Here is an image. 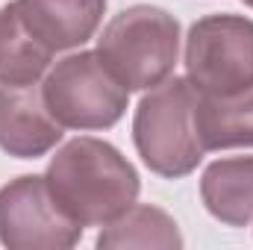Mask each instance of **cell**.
Listing matches in <instances>:
<instances>
[{
  "mask_svg": "<svg viewBox=\"0 0 253 250\" xmlns=\"http://www.w3.org/2000/svg\"><path fill=\"white\" fill-rule=\"evenodd\" d=\"M53 50L42 44L24 24L15 0L0 6V85H33L53 62Z\"/></svg>",
  "mask_w": 253,
  "mask_h": 250,
  "instance_id": "10",
  "label": "cell"
},
{
  "mask_svg": "<svg viewBox=\"0 0 253 250\" xmlns=\"http://www.w3.org/2000/svg\"><path fill=\"white\" fill-rule=\"evenodd\" d=\"M197 135L203 150L253 147V85L239 94H200L197 97Z\"/></svg>",
  "mask_w": 253,
  "mask_h": 250,
  "instance_id": "11",
  "label": "cell"
},
{
  "mask_svg": "<svg viewBox=\"0 0 253 250\" xmlns=\"http://www.w3.org/2000/svg\"><path fill=\"white\" fill-rule=\"evenodd\" d=\"M186 80L200 94H239L253 85V21L218 12L194 21L186 36Z\"/></svg>",
  "mask_w": 253,
  "mask_h": 250,
  "instance_id": "5",
  "label": "cell"
},
{
  "mask_svg": "<svg viewBox=\"0 0 253 250\" xmlns=\"http://www.w3.org/2000/svg\"><path fill=\"white\" fill-rule=\"evenodd\" d=\"M242 3H248V6H251V9H253V0H242Z\"/></svg>",
  "mask_w": 253,
  "mask_h": 250,
  "instance_id": "13",
  "label": "cell"
},
{
  "mask_svg": "<svg viewBox=\"0 0 253 250\" xmlns=\"http://www.w3.org/2000/svg\"><path fill=\"white\" fill-rule=\"evenodd\" d=\"M62 141L42 85H0V150L15 159H39Z\"/></svg>",
  "mask_w": 253,
  "mask_h": 250,
  "instance_id": "7",
  "label": "cell"
},
{
  "mask_svg": "<svg viewBox=\"0 0 253 250\" xmlns=\"http://www.w3.org/2000/svg\"><path fill=\"white\" fill-rule=\"evenodd\" d=\"M100 250H124V248H159V250H180L183 236L177 221L150 203H132L115 221L103 224L97 233Z\"/></svg>",
  "mask_w": 253,
  "mask_h": 250,
  "instance_id": "12",
  "label": "cell"
},
{
  "mask_svg": "<svg viewBox=\"0 0 253 250\" xmlns=\"http://www.w3.org/2000/svg\"><path fill=\"white\" fill-rule=\"evenodd\" d=\"M197 97L200 91L186 77H168L144 91L132 115V141L141 162L165 177L180 180L197 171L206 150L197 135Z\"/></svg>",
  "mask_w": 253,
  "mask_h": 250,
  "instance_id": "2",
  "label": "cell"
},
{
  "mask_svg": "<svg viewBox=\"0 0 253 250\" xmlns=\"http://www.w3.org/2000/svg\"><path fill=\"white\" fill-rule=\"evenodd\" d=\"M200 200L206 212L227 227L253 224V156H224L200 174Z\"/></svg>",
  "mask_w": 253,
  "mask_h": 250,
  "instance_id": "9",
  "label": "cell"
},
{
  "mask_svg": "<svg viewBox=\"0 0 253 250\" xmlns=\"http://www.w3.org/2000/svg\"><path fill=\"white\" fill-rule=\"evenodd\" d=\"M97 56L126 91H147L174 74L180 56V21L159 6H126L103 27Z\"/></svg>",
  "mask_w": 253,
  "mask_h": 250,
  "instance_id": "3",
  "label": "cell"
},
{
  "mask_svg": "<svg viewBox=\"0 0 253 250\" xmlns=\"http://www.w3.org/2000/svg\"><path fill=\"white\" fill-rule=\"evenodd\" d=\"M27 30L53 53L83 47L94 39L106 0H15Z\"/></svg>",
  "mask_w": 253,
  "mask_h": 250,
  "instance_id": "8",
  "label": "cell"
},
{
  "mask_svg": "<svg viewBox=\"0 0 253 250\" xmlns=\"http://www.w3.org/2000/svg\"><path fill=\"white\" fill-rule=\"evenodd\" d=\"M44 180L56 203L80 227H103L126 212L138 191V171L124 153L94 135H77L56 150Z\"/></svg>",
  "mask_w": 253,
  "mask_h": 250,
  "instance_id": "1",
  "label": "cell"
},
{
  "mask_svg": "<svg viewBox=\"0 0 253 250\" xmlns=\"http://www.w3.org/2000/svg\"><path fill=\"white\" fill-rule=\"evenodd\" d=\"M44 103L62 129H109L126 112L129 91L103 65L97 50L68 53L44 74Z\"/></svg>",
  "mask_w": 253,
  "mask_h": 250,
  "instance_id": "4",
  "label": "cell"
},
{
  "mask_svg": "<svg viewBox=\"0 0 253 250\" xmlns=\"http://www.w3.org/2000/svg\"><path fill=\"white\" fill-rule=\"evenodd\" d=\"M83 230L50 194L44 174H24L0 188V245L9 250H68Z\"/></svg>",
  "mask_w": 253,
  "mask_h": 250,
  "instance_id": "6",
  "label": "cell"
}]
</instances>
